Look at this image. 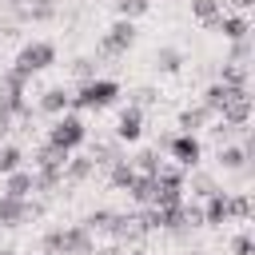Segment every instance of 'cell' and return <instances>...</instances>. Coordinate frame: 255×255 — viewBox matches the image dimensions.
I'll use <instances>...</instances> for the list:
<instances>
[{
	"mask_svg": "<svg viewBox=\"0 0 255 255\" xmlns=\"http://www.w3.org/2000/svg\"><path fill=\"white\" fill-rule=\"evenodd\" d=\"M92 231L84 223L76 227H56L44 235V255H92Z\"/></svg>",
	"mask_w": 255,
	"mask_h": 255,
	"instance_id": "obj_1",
	"label": "cell"
},
{
	"mask_svg": "<svg viewBox=\"0 0 255 255\" xmlns=\"http://www.w3.org/2000/svg\"><path fill=\"white\" fill-rule=\"evenodd\" d=\"M116 96H120V84L96 76V80H88V84H80V88L72 92V108H76V112H100V108H112Z\"/></svg>",
	"mask_w": 255,
	"mask_h": 255,
	"instance_id": "obj_2",
	"label": "cell"
},
{
	"mask_svg": "<svg viewBox=\"0 0 255 255\" xmlns=\"http://www.w3.org/2000/svg\"><path fill=\"white\" fill-rule=\"evenodd\" d=\"M48 64H56V44L52 40H32V44H24L20 48V56H16V64H12V72H20L24 80H32L36 72H44Z\"/></svg>",
	"mask_w": 255,
	"mask_h": 255,
	"instance_id": "obj_3",
	"label": "cell"
},
{
	"mask_svg": "<svg viewBox=\"0 0 255 255\" xmlns=\"http://www.w3.org/2000/svg\"><path fill=\"white\" fill-rule=\"evenodd\" d=\"M84 139H88V128H84V120H80L76 112H60L56 124L48 128V143H56V147H64V151H76Z\"/></svg>",
	"mask_w": 255,
	"mask_h": 255,
	"instance_id": "obj_4",
	"label": "cell"
},
{
	"mask_svg": "<svg viewBox=\"0 0 255 255\" xmlns=\"http://www.w3.org/2000/svg\"><path fill=\"white\" fill-rule=\"evenodd\" d=\"M163 147H167V155L183 167V171H191V167H199V155H203V143L191 135V131H179V135H171V139H163Z\"/></svg>",
	"mask_w": 255,
	"mask_h": 255,
	"instance_id": "obj_5",
	"label": "cell"
},
{
	"mask_svg": "<svg viewBox=\"0 0 255 255\" xmlns=\"http://www.w3.org/2000/svg\"><path fill=\"white\" fill-rule=\"evenodd\" d=\"M131 44H135V20H120L116 16V24L100 40V56H124Z\"/></svg>",
	"mask_w": 255,
	"mask_h": 255,
	"instance_id": "obj_6",
	"label": "cell"
},
{
	"mask_svg": "<svg viewBox=\"0 0 255 255\" xmlns=\"http://www.w3.org/2000/svg\"><path fill=\"white\" fill-rule=\"evenodd\" d=\"M44 207L40 203H28V199H16V195H0V227H24L28 219H36Z\"/></svg>",
	"mask_w": 255,
	"mask_h": 255,
	"instance_id": "obj_7",
	"label": "cell"
},
{
	"mask_svg": "<svg viewBox=\"0 0 255 255\" xmlns=\"http://www.w3.org/2000/svg\"><path fill=\"white\" fill-rule=\"evenodd\" d=\"M215 120H227V124H235V128H247V120H251V92H247V88H235L231 100L223 104V112H219Z\"/></svg>",
	"mask_w": 255,
	"mask_h": 255,
	"instance_id": "obj_8",
	"label": "cell"
},
{
	"mask_svg": "<svg viewBox=\"0 0 255 255\" xmlns=\"http://www.w3.org/2000/svg\"><path fill=\"white\" fill-rule=\"evenodd\" d=\"M211 32H215V36H223V40H247V36H251V24H247V16H243V12H219Z\"/></svg>",
	"mask_w": 255,
	"mask_h": 255,
	"instance_id": "obj_9",
	"label": "cell"
},
{
	"mask_svg": "<svg viewBox=\"0 0 255 255\" xmlns=\"http://www.w3.org/2000/svg\"><path fill=\"white\" fill-rule=\"evenodd\" d=\"M139 135H143V108H131L128 104L120 112V120H116V139L120 143H135Z\"/></svg>",
	"mask_w": 255,
	"mask_h": 255,
	"instance_id": "obj_10",
	"label": "cell"
},
{
	"mask_svg": "<svg viewBox=\"0 0 255 255\" xmlns=\"http://www.w3.org/2000/svg\"><path fill=\"white\" fill-rule=\"evenodd\" d=\"M247 159H251V143H219V167L223 171H247Z\"/></svg>",
	"mask_w": 255,
	"mask_h": 255,
	"instance_id": "obj_11",
	"label": "cell"
},
{
	"mask_svg": "<svg viewBox=\"0 0 255 255\" xmlns=\"http://www.w3.org/2000/svg\"><path fill=\"white\" fill-rule=\"evenodd\" d=\"M28 191H36V171H24V167H16V171H8V175H4V195L28 199Z\"/></svg>",
	"mask_w": 255,
	"mask_h": 255,
	"instance_id": "obj_12",
	"label": "cell"
},
{
	"mask_svg": "<svg viewBox=\"0 0 255 255\" xmlns=\"http://www.w3.org/2000/svg\"><path fill=\"white\" fill-rule=\"evenodd\" d=\"M72 108V92L64 88V84H56V88H48L44 96H40V112H48V116H60V112H68Z\"/></svg>",
	"mask_w": 255,
	"mask_h": 255,
	"instance_id": "obj_13",
	"label": "cell"
},
{
	"mask_svg": "<svg viewBox=\"0 0 255 255\" xmlns=\"http://www.w3.org/2000/svg\"><path fill=\"white\" fill-rule=\"evenodd\" d=\"M219 223H227V195L211 191L203 199V227H219Z\"/></svg>",
	"mask_w": 255,
	"mask_h": 255,
	"instance_id": "obj_14",
	"label": "cell"
},
{
	"mask_svg": "<svg viewBox=\"0 0 255 255\" xmlns=\"http://www.w3.org/2000/svg\"><path fill=\"white\" fill-rule=\"evenodd\" d=\"M135 175H139V171L131 167V159H116V163L108 167V183H112L116 191H128V187L135 183Z\"/></svg>",
	"mask_w": 255,
	"mask_h": 255,
	"instance_id": "obj_15",
	"label": "cell"
},
{
	"mask_svg": "<svg viewBox=\"0 0 255 255\" xmlns=\"http://www.w3.org/2000/svg\"><path fill=\"white\" fill-rule=\"evenodd\" d=\"M207 120H215V116H211V112H207L203 104H195V108H183L175 124H179V131H191V135H195V131H199V128H203Z\"/></svg>",
	"mask_w": 255,
	"mask_h": 255,
	"instance_id": "obj_16",
	"label": "cell"
},
{
	"mask_svg": "<svg viewBox=\"0 0 255 255\" xmlns=\"http://www.w3.org/2000/svg\"><path fill=\"white\" fill-rule=\"evenodd\" d=\"M247 80H251V68H247V64H231V60H223V68H219V84H227V88H247Z\"/></svg>",
	"mask_w": 255,
	"mask_h": 255,
	"instance_id": "obj_17",
	"label": "cell"
},
{
	"mask_svg": "<svg viewBox=\"0 0 255 255\" xmlns=\"http://www.w3.org/2000/svg\"><path fill=\"white\" fill-rule=\"evenodd\" d=\"M231 92H235V88H227V84H219V80H215V84L203 92V100H199V104H203L211 116H219V112H223V104L231 100Z\"/></svg>",
	"mask_w": 255,
	"mask_h": 255,
	"instance_id": "obj_18",
	"label": "cell"
},
{
	"mask_svg": "<svg viewBox=\"0 0 255 255\" xmlns=\"http://www.w3.org/2000/svg\"><path fill=\"white\" fill-rule=\"evenodd\" d=\"M68 155H72V151L56 147V143H44V147L36 151V171H44V167H64V163H68Z\"/></svg>",
	"mask_w": 255,
	"mask_h": 255,
	"instance_id": "obj_19",
	"label": "cell"
},
{
	"mask_svg": "<svg viewBox=\"0 0 255 255\" xmlns=\"http://www.w3.org/2000/svg\"><path fill=\"white\" fill-rule=\"evenodd\" d=\"M92 171H96V163H92V159H84V155H76V159H72V155H68V163H64V183H84Z\"/></svg>",
	"mask_w": 255,
	"mask_h": 255,
	"instance_id": "obj_20",
	"label": "cell"
},
{
	"mask_svg": "<svg viewBox=\"0 0 255 255\" xmlns=\"http://www.w3.org/2000/svg\"><path fill=\"white\" fill-rule=\"evenodd\" d=\"M155 68H159L163 76H175V72L183 68V52H179V48H159V52H155Z\"/></svg>",
	"mask_w": 255,
	"mask_h": 255,
	"instance_id": "obj_21",
	"label": "cell"
},
{
	"mask_svg": "<svg viewBox=\"0 0 255 255\" xmlns=\"http://www.w3.org/2000/svg\"><path fill=\"white\" fill-rule=\"evenodd\" d=\"M151 8V0H116V16L120 20H139Z\"/></svg>",
	"mask_w": 255,
	"mask_h": 255,
	"instance_id": "obj_22",
	"label": "cell"
},
{
	"mask_svg": "<svg viewBox=\"0 0 255 255\" xmlns=\"http://www.w3.org/2000/svg\"><path fill=\"white\" fill-rule=\"evenodd\" d=\"M159 163H163V159H159V151H139V155L131 159V167H135L139 175H155V171H159Z\"/></svg>",
	"mask_w": 255,
	"mask_h": 255,
	"instance_id": "obj_23",
	"label": "cell"
},
{
	"mask_svg": "<svg viewBox=\"0 0 255 255\" xmlns=\"http://www.w3.org/2000/svg\"><path fill=\"white\" fill-rule=\"evenodd\" d=\"M227 219H251V195H227Z\"/></svg>",
	"mask_w": 255,
	"mask_h": 255,
	"instance_id": "obj_24",
	"label": "cell"
},
{
	"mask_svg": "<svg viewBox=\"0 0 255 255\" xmlns=\"http://www.w3.org/2000/svg\"><path fill=\"white\" fill-rule=\"evenodd\" d=\"M20 159H24V151H20L16 143H4V147H0V175L16 171V167H20Z\"/></svg>",
	"mask_w": 255,
	"mask_h": 255,
	"instance_id": "obj_25",
	"label": "cell"
},
{
	"mask_svg": "<svg viewBox=\"0 0 255 255\" xmlns=\"http://www.w3.org/2000/svg\"><path fill=\"white\" fill-rule=\"evenodd\" d=\"M223 12V0H191V16L203 24V20H211V16H219Z\"/></svg>",
	"mask_w": 255,
	"mask_h": 255,
	"instance_id": "obj_26",
	"label": "cell"
},
{
	"mask_svg": "<svg viewBox=\"0 0 255 255\" xmlns=\"http://www.w3.org/2000/svg\"><path fill=\"white\" fill-rule=\"evenodd\" d=\"M72 76H76L80 84H88V80H96V60H88V56H80V60L72 64Z\"/></svg>",
	"mask_w": 255,
	"mask_h": 255,
	"instance_id": "obj_27",
	"label": "cell"
},
{
	"mask_svg": "<svg viewBox=\"0 0 255 255\" xmlns=\"http://www.w3.org/2000/svg\"><path fill=\"white\" fill-rule=\"evenodd\" d=\"M191 171H195V167H191ZM191 191H195L199 199H207V195H211V191H219V187H215V179H211V175H199V171H195V175H191Z\"/></svg>",
	"mask_w": 255,
	"mask_h": 255,
	"instance_id": "obj_28",
	"label": "cell"
},
{
	"mask_svg": "<svg viewBox=\"0 0 255 255\" xmlns=\"http://www.w3.org/2000/svg\"><path fill=\"white\" fill-rule=\"evenodd\" d=\"M231 255H255V239L243 231V235H235L231 239Z\"/></svg>",
	"mask_w": 255,
	"mask_h": 255,
	"instance_id": "obj_29",
	"label": "cell"
},
{
	"mask_svg": "<svg viewBox=\"0 0 255 255\" xmlns=\"http://www.w3.org/2000/svg\"><path fill=\"white\" fill-rule=\"evenodd\" d=\"M235 48H231V64H243L247 56H251V40H231Z\"/></svg>",
	"mask_w": 255,
	"mask_h": 255,
	"instance_id": "obj_30",
	"label": "cell"
},
{
	"mask_svg": "<svg viewBox=\"0 0 255 255\" xmlns=\"http://www.w3.org/2000/svg\"><path fill=\"white\" fill-rule=\"evenodd\" d=\"M151 100H155L151 88H135V92H131V108H143V104H151Z\"/></svg>",
	"mask_w": 255,
	"mask_h": 255,
	"instance_id": "obj_31",
	"label": "cell"
},
{
	"mask_svg": "<svg viewBox=\"0 0 255 255\" xmlns=\"http://www.w3.org/2000/svg\"><path fill=\"white\" fill-rule=\"evenodd\" d=\"M223 4H231V8H235V12H247V8H251V4H255V0H223Z\"/></svg>",
	"mask_w": 255,
	"mask_h": 255,
	"instance_id": "obj_32",
	"label": "cell"
},
{
	"mask_svg": "<svg viewBox=\"0 0 255 255\" xmlns=\"http://www.w3.org/2000/svg\"><path fill=\"white\" fill-rule=\"evenodd\" d=\"M0 255H20V251H12V247H0Z\"/></svg>",
	"mask_w": 255,
	"mask_h": 255,
	"instance_id": "obj_33",
	"label": "cell"
},
{
	"mask_svg": "<svg viewBox=\"0 0 255 255\" xmlns=\"http://www.w3.org/2000/svg\"><path fill=\"white\" fill-rule=\"evenodd\" d=\"M0 235H4V227H0Z\"/></svg>",
	"mask_w": 255,
	"mask_h": 255,
	"instance_id": "obj_34",
	"label": "cell"
}]
</instances>
